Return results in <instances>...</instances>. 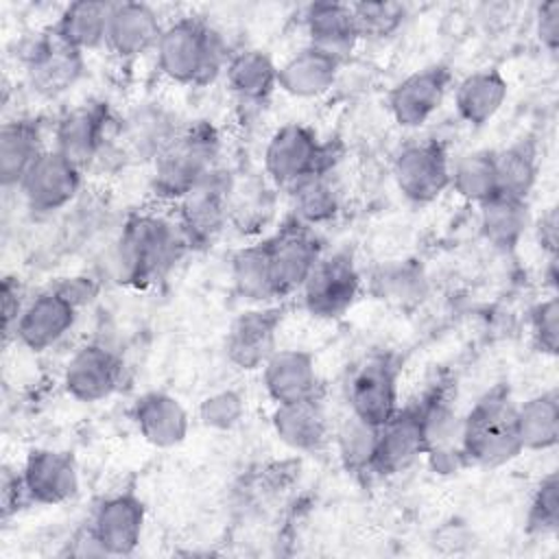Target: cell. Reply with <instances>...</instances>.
I'll use <instances>...</instances> for the list:
<instances>
[{"label":"cell","mask_w":559,"mask_h":559,"mask_svg":"<svg viewBox=\"0 0 559 559\" xmlns=\"http://www.w3.org/2000/svg\"><path fill=\"white\" fill-rule=\"evenodd\" d=\"M186 251L177 221L138 212L122 223L109 249L107 271L118 284L140 288L159 280Z\"/></svg>","instance_id":"1"},{"label":"cell","mask_w":559,"mask_h":559,"mask_svg":"<svg viewBox=\"0 0 559 559\" xmlns=\"http://www.w3.org/2000/svg\"><path fill=\"white\" fill-rule=\"evenodd\" d=\"M159 72L181 85H207L229 61L221 35L201 17H179L164 24L155 46Z\"/></svg>","instance_id":"2"},{"label":"cell","mask_w":559,"mask_h":559,"mask_svg":"<svg viewBox=\"0 0 559 559\" xmlns=\"http://www.w3.org/2000/svg\"><path fill=\"white\" fill-rule=\"evenodd\" d=\"M459 450L465 465L498 467L524 450L515 430V402L507 384L485 391L461 419Z\"/></svg>","instance_id":"3"},{"label":"cell","mask_w":559,"mask_h":559,"mask_svg":"<svg viewBox=\"0 0 559 559\" xmlns=\"http://www.w3.org/2000/svg\"><path fill=\"white\" fill-rule=\"evenodd\" d=\"M221 135L207 120L188 122L157 155L151 173V192L168 203H179L216 166Z\"/></svg>","instance_id":"4"},{"label":"cell","mask_w":559,"mask_h":559,"mask_svg":"<svg viewBox=\"0 0 559 559\" xmlns=\"http://www.w3.org/2000/svg\"><path fill=\"white\" fill-rule=\"evenodd\" d=\"M336 151L323 144L314 129L301 122H288L273 131L264 146V175L275 188L290 190L314 173L334 168Z\"/></svg>","instance_id":"5"},{"label":"cell","mask_w":559,"mask_h":559,"mask_svg":"<svg viewBox=\"0 0 559 559\" xmlns=\"http://www.w3.org/2000/svg\"><path fill=\"white\" fill-rule=\"evenodd\" d=\"M231 175L216 166L177 205V225L188 249H207L227 227Z\"/></svg>","instance_id":"6"},{"label":"cell","mask_w":559,"mask_h":559,"mask_svg":"<svg viewBox=\"0 0 559 559\" xmlns=\"http://www.w3.org/2000/svg\"><path fill=\"white\" fill-rule=\"evenodd\" d=\"M118 120L107 103L90 100L68 109L55 124V146L83 173L94 168L114 142Z\"/></svg>","instance_id":"7"},{"label":"cell","mask_w":559,"mask_h":559,"mask_svg":"<svg viewBox=\"0 0 559 559\" xmlns=\"http://www.w3.org/2000/svg\"><path fill=\"white\" fill-rule=\"evenodd\" d=\"M264 240L269 249L273 297L282 299L301 290L314 264L323 255V245L314 227L290 218Z\"/></svg>","instance_id":"8"},{"label":"cell","mask_w":559,"mask_h":559,"mask_svg":"<svg viewBox=\"0 0 559 559\" xmlns=\"http://www.w3.org/2000/svg\"><path fill=\"white\" fill-rule=\"evenodd\" d=\"M360 271L349 251L323 253L301 286V304L317 319L343 317L360 293Z\"/></svg>","instance_id":"9"},{"label":"cell","mask_w":559,"mask_h":559,"mask_svg":"<svg viewBox=\"0 0 559 559\" xmlns=\"http://www.w3.org/2000/svg\"><path fill=\"white\" fill-rule=\"evenodd\" d=\"M450 166L443 142L435 138L415 140L397 151L393 159V179L406 201L424 205L450 188Z\"/></svg>","instance_id":"10"},{"label":"cell","mask_w":559,"mask_h":559,"mask_svg":"<svg viewBox=\"0 0 559 559\" xmlns=\"http://www.w3.org/2000/svg\"><path fill=\"white\" fill-rule=\"evenodd\" d=\"M177 114L159 103H144L118 120L111 153L120 162H148L153 164L157 155L177 138L181 131Z\"/></svg>","instance_id":"11"},{"label":"cell","mask_w":559,"mask_h":559,"mask_svg":"<svg viewBox=\"0 0 559 559\" xmlns=\"http://www.w3.org/2000/svg\"><path fill=\"white\" fill-rule=\"evenodd\" d=\"M20 57L26 68L28 85L46 98L68 92L85 68L83 52L63 44L52 28L26 39Z\"/></svg>","instance_id":"12"},{"label":"cell","mask_w":559,"mask_h":559,"mask_svg":"<svg viewBox=\"0 0 559 559\" xmlns=\"http://www.w3.org/2000/svg\"><path fill=\"white\" fill-rule=\"evenodd\" d=\"M349 413L380 428L397 408V362L389 354L367 356L347 384Z\"/></svg>","instance_id":"13"},{"label":"cell","mask_w":559,"mask_h":559,"mask_svg":"<svg viewBox=\"0 0 559 559\" xmlns=\"http://www.w3.org/2000/svg\"><path fill=\"white\" fill-rule=\"evenodd\" d=\"M83 170L57 148H46L20 183V192L35 214H55L68 207L81 192Z\"/></svg>","instance_id":"14"},{"label":"cell","mask_w":559,"mask_h":559,"mask_svg":"<svg viewBox=\"0 0 559 559\" xmlns=\"http://www.w3.org/2000/svg\"><path fill=\"white\" fill-rule=\"evenodd\" d=\"M146 509L140 496L131 489L118 491L100 500L87 533L98 546L100 555L127 557L133 555L142 539Z\"/></svg>","instance_id":"15"},{"label":"cell","mask_w":559,"mask_h":559,"mask_svg":"<svg viewBox=\"0 0 559 559\" xmlns=\"http://www.w3.org/2000/svg\"><path fill=\"white\" fill-rule=\"evenodd\" d=\"M76 319L79 308L50 284L24 304L13 328V338L31 352H46L74 328Z\"/></svg>","instance_id":"16"},{"label":"cell","mask_w":559,"mask_h":559,"mask_svg":"<svg viewBox=\"0 0 559 559\" xmlns=\"http://www.w3.org/2000/svg\"><path fill=\"white\" fill-rule=\"evenodd\" d=\"M282 321L284 310L280 306L249 308L240 312L231 321L225 336L227 360L242 371L262 369V365L277 349V334Z\"/></svg>","instance_id":"17"},{"label":"cell","mask_w":559,"mask_h":559,"mask_svg":"<svg viewBox=\"0 0 559 559\" xmlns=\"http://www.w3.org/2000/svg\"><path fill=\"white\" fill-rule=\"evenodd\" d=\"M452 72L443 63L426 66L411 72L389 92V111L402 129H419L441 107Z\"/></svg>","instance_id":"18"},{"label":"cell","mask_w":559,"mask_h":559,"mask_svg":"<svg viewBox=\"0 0 559 559\" xmlns=\"http://www.w3.org/2000/svg\"><path fill=\"white\" fill-rule=\"evenodd\" d=\"M20 476L28 502L35 504H63L79 491V467L72 452L66 450H31L20 469Z\"/></svg>","instance_id":"19"},{"label":"cell","mask_w":559,"mask_h":559,"mask_svg":"<svg viewBox=\"0 0 559 559\" xmlns=\"http://www.w3.org/2000/svg\"><path fill=\"white\" fill-rule=\"evenodd\" d=\"M122 362L105 343H85L79 347L63 369V389L79 402L107 400L120 384Z\"/></svg>","instance_id":"20"},{"label":"cell","mask_w":559,"mask_h":559,"mask_svg":"<svg viewBox=\"0 0 559 559\" xmlns=\"http://www.w3.org/2000/svg\"><path fill=\"white\" fill-rule=\"evenodd\" d=\"M419 454H426L419 400L400 406L380 428L373 461V474L393 476L408 467Z\"/></svg>","instance_id":"21"},{"label":"cell","mask_w":559,"mask_h":559,"mask_svg":"<svg viewBox=\"0 0 559 559\" xmlns=\"http://www.w3.org/2000/svg\"><path fill=\"white\" fill-rule=\"evenodd\" d=\"M131 419L140 437L153 448H175L183 443L190 430V417L183 404L166 391H146L131 406Z\"/></svg>","instance_id":"22"},{"label":"cell","mask_w":559,"mask_h":559,"mask_svg":"<svg viewBox=\"0 0 559 559\" xmlns=\"http://www.w3.org/2000/svg\"><path fill=\"white\" fill-rule=\"evenodd\" d=\"M262 384L275 404L319 395L317 360L306 349H275L262 365Z\"/></svg>","instance_id":"23"},{"label":"cell","mask_w":559,"mask_h":559,"mask_svg":"<svg viewBox=\"0 0 559 559\" xmlns=\"http://www.w3.org/2000/svg\"><path fill=\"white\" fill-rule=\"evenodd\" d=\"M164 24L151 4L114 2L105 46L120 59H135L155 50Z\"/></svg>","instance_id":"24"},{"label":"cell","mask_w":559,"mask_h":559,"mask_svg":"<svg viewBox=\"0 0 559 559\" xmlns=\"http://www.w3.org/2000/svg\"><path fill=\"white\" fill-rule=\"evenodd\" d=\"M341 59L306 44L277 66V87L295 98H317L332 90L338 79Z\"/></svg>","instance_id":"25"},{"label":"cell","mask_w":559,"mask_h":559,"mask_svg":"<svg viewBox=\"0 0 559 559\" xmlns=\"http://www.w3.org/2000/svg\"><path fill=\"white\" fill-rule=\"evenodd\" d=\"M271 424L277 439L297 452H317L328 443L330 437L328 415L319 395L299 402L275 404Z\"/></svg>","instance_id":"26"},{"label":"cell","mask_w":559,"mask_h":559,"mask_svg":"<svg viewBox=\"0 0 559 559\" xmlns=\"http://www.w3.org/2000/svg\"><path fill=\"white\" fill-rule=\"evenodd\" d=\"M225 79L238 105L260 107L277 87V66L269 52L260 48H242L229 57Z\"/></svg>","instance_id":"27"},{"label":"cell","mask_w":559,"mask_h":559,"mask_svg":"<svg viewBox=\"0 0 559 559\" xmlns=\"http://www.w3.org/2000/svg\"><path fill=\"white\" fill-rule=\"evenodd\" d=\"M304 26L308 44L317 46L336 59H345L358 37L352 4L345 2H312L304 11Z\"/></svg>","instance_id":"28"},{"label":"cell","mask_w":559,"mask_h":559,"mask_svg":"<svg viewBox=\"0 0 559 559\" xmlns=\"http://www.w3.org/2000/svg\"><path fill=\"white\" fill-rule=\"evenodd\" d=\"M46 151L41 140V122L37 118H15L0 129V183L2 188H20L24 175Z\"/></svg>","instance_id":"29"},{"label":"cell","mask_w":559,"mask_h":559,"mask_svg":"<svg viewBox=\"0 0 559 559\" xmlns=\"http://www.w3.org/2000/svg\"><path fill=\"white\" fill-rule=\"evenodd\" d=\"M509 81L498 68H483L459 81L454 92V109L459 118L472 127L487 124L504 105Z\"/></svg>","instance_id":"30"},{"label":"cell","mask_w":559,"mask_h":559,"mask_svg":"<svg viewBox=\"0 0 559 559\" xmlns=\"http://www.w3.org/2000/svg\"><path fill=\"white\" fill-rule=\"evenodd\" d=\"M111 4L105 0H76L70 2L52 26V33L79 52L105 46Z\"/></svg>","instance_id":"31"},{"label":"cell","mask_w":559,"mask_h":559,"mask_svg":"<svg viewBox=\"0 0 559 559\" xmlns=\"http://www.w3.org/2000/svg\"><path fill=\"white\" fill-rule=\"evenodd\" d=\"M515 430L522 450H550L559 441V391H542L515 404Z\"/></svg>","instance_id":"32"},{"label":"cell","mask_w":559,"mask_h":559,"mask_svg":"<svg viewBox=\"0 0 559 559\" xmlns=\"http://www.w3.org/2000/svg\"><path fill=\"white\" fill-rule=\"evenodd\" d=\"M539 153L531 138H522L511 146L496 151V179L498 194L528 201V194L537 181Z\"/></svg>","instance_id":"33"},{"label":"cell","mask_w":559,"mask_h":559,"mask_svg":"<svg viewBox=\"0 0 559 559\" xmlns=\"http://www.w3.org/2000/svg\"><path fill=\"white\" fill-rule=\"evenodd\" d=\"M528 227V201L496 194L480 205V231L489 245L511 251Z\"/></svg>","instance_id":"34"},{"label":"cell","mask_w":559,"mask_h":559,"mask_svg":"<svg viewBox=\"0 0 559 559\" xmlns=\"http://www.w3.org/2000/svg\"><path fill=\"white\" fill-rule=\"evenodd\" d=\"M288 194L293 218L308 227H317L321 223L332 221L341 205V192L336 181L332 179V170L306 177L304 181L293 186Z\"/></svg>","instance_id":"35"},{"label":"cell","mask_w":559,"mask_h":559,"mask_svg":"<svg viewBox=\"0 0 559 559\" xmlns=\"http://www.w3.org/2000/svg\"><path fill=\"white\" fill-rule=\"evenodd\" d=\"M450 188L465 201L483 205L498 194L496 151L478 148L461 155L450 166Z\"/></svg>","instance_id":"36"},{"label":"cell","mask_w":559,"mask_h":559,"mask_svg":"<svg viewBox=\"0 0 559 559\" xmlns=\"http://www.w3.org/2000/svg\"><path fill=\"white\" fill-rule=\"evenodd\" d=\"M229 275L234 282L236 293L253 304L271 301L273 286H271V269H269V249L266 240L255 245L240 247L234 251L229 260Z\"/></svg>","instance_id":"37"},{"label":"cell","mask_w":559,"mask_h":559,"mask_svg":"<svg viewBox=\"0 0 559 559\" xmlns=\"http://www.w3.org/2000/svg\"><path fill=\"white\" fill-rule=\"evenodd\" d=\"M336 448L338 459L349 474H373L378 428L349 413L336 432Z\"/></svg>","instance_id":"38"},{"label":"cell","mask_w":559,"mask_h":559,"mask_svg":"<svg viewBox=\"0 0 559 559\" xmlns=\"http://www.w3.org/2000/svg\"><path fill=\"white\" fill-rule=\"evenodd\" d=\"M373 293L380 299L408 306L426 295V275L415 262H395L373 275Z\"/></svg>","instance_id":"39"},{"label":"cell","mask_w":559,"mask_h":559,"mask_svg":"<svg viewBox=\"0 0 559 559\" xmlns=\"http://www.w3.org/2000/svg\"><path fill=\"white\" fill-rule=\"evenodd\" d=\"M271 212V194L264 181H236L231 179L229 188V223L238 225L245 231L249 225H264L266 214Z\"/></svg>","instance_id":"40"},{"label":"cell","mask_w":559,"mask_h":559,"mask_svg":"<svg viewBox=\"0 0 559 559\" xmlns=\"http://www.w3.org/2000/svg\"><path fill=\"white\" fill-rule=\"evenodd\" d=\"M352 11L360 39H386L406 20V7L391 0L352 2Z\"/></svg>","instance_id":"41"},{"label":"cell","mask_w":559,"mask_h":559,"mask_svg":"<svg viewBox=\"0 0 559 559\" xmlns=\"http://www.w3.org/2000/svg\"><path fill=\"white\" fill-rule=\"evenodd\" d=\"M559 528V476L548 472L535 487L528 511H526V533L531 537H548Z\"/></svg>","instance_id":"42"},{"label":"cell","mask_w":559,"mask_h":559,"mask_svg":"<svg viewBox=\"0 0 559 559\" xmlns=\"http://www.w3.org/2000/svg\"><path fill=\"white\" fill-rule=\"evenodd\" d=\"M199 421L212 430H231L245 415V397L236 389H221L210 393L199 404Z\"/></svg>","instance_id":"43"},{"label":"cell","mask_w":559,"mask_h":559,"mask_svg":"<svg viewBox=\"0 0 559 559\" xmlns=\"http://www.w3.org/2000/svg\"><path fill=\"white\" fill-rule=\"evenodd\" d=\"M533 343L542 354L555 356L559 347V299L557 295L542 299L531 310Z\"/></svg>","instance_id":"44"},{"label":"cell","mask_w":559,"mask_h":559,"mask_svg":"<svg viewBox=\"0 0 559 559\" xmlns=\"http://www.w3.org/2000/svg\"><path fill=\"white\" fill-rule=\"evenodd\" d=\"M535 33L539 44L555 55L559 48V0H548L537 7Z\"/></svg>","instance_id":"45"},{"label":"cell","mask_w":559,"mask_h":559,"mask_svg":"<svg viewBox=\"0 0 559 559\" xmlns=\"http://www.w3.org/2000/svg\"><path fill=\"white\" fill-rule=\"evenodd\" d=\"M57 290H61L79 310L87 304H92L100 290L98 282L87 275H74V277H61L57 284H52Z\"/></svg>","instance_id":"46"},{"label":"cell","mask_w":559,"mask_h":559,"mask_svg":"<svg viewBox=\"0 0 559 559\" xmlns=\"http://www.w3.org/2000/svg\"><path fill=\"white\" fill-rule=\"evenodd\" d=\"M0 295H2V323H4V338L9 341V336L13 334V328L17 323V317L24 308V299H22V290H20V284L17 280L13 277H4L2 280V288H0Z\"/></svg>","instance_id":"47"},{"label":"cell","mask_w":559,"mask_h":559,"mask_svg":"<svg viewBox=\"0 0 559 559\" xmlns=\"http://www.w3.org/2000/svg\"><path fill=\"white\" fill-rule=\"evenodd\" d=\"M22 504H31L22 485L20 472L13 474L11 469H4L2 474V515L9 518L13 511H17Z\"/></svg>","instance_id":"48"},{"label":"cell","mask_w":559,"mask_h":559,"mask_svg":"<svg viewBox=\"0 0 559 559\" xmlns=\"http://www.w3.org/2000/svg\"><path fill=\"white\" fill-rule=\"evenodd\" d=\"M535 234H537L539 247L548 253V260L557 258V245H559V216H557V207H548L542 214V218L537 221Z\"/></svg>","instance_id":"49"}]
</instances>
